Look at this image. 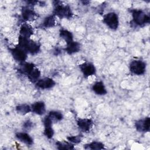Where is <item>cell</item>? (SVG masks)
Listing matches in <instances>:
<instances>
[{"mask_svg":"<svg viewBox=\"0 0 150 150\" xmlns=\"http://www.w3.org/2000/svg\"><path fill=\"white\" fill-rule=\"evenodd\" d=\"M56 84V82L52 78L44 77L39 79L36 82V86L40 89H50L53 88Z\"/></svg>","mask_w":150,"mask_h":150,"instance_id":"9","label":"cell"},{"mask_svg":"<svg viewBox=\"0 0 150 150\" xmlns=\"http://www.w3.org/2000/svg\"><path fill=\"white\" fill-rule=\"evenodd\" d=\"M131 13L133 22L137 26H143L149 23L150 17L141 9H132Z\"/></svg>","mask_w":150,"mask_h":150,"instance_id":"3","label":"cell"},{"mask_svg":"<svg viewBox=\"0 0 150 150\" xmlns=\"http://www.w3.org/2000/svg\"><path fill=\"white\" fill-rule=\"evenodd\" d=\"M129 69L134 74L142 75L146 71V63L140 59L133 60L129 63Z\"/></svg>","mask_w":150,"mask_h":150,"instance_id":"5","label":"cell"},{"mask_svg":"<svg viewBox=\"0 0 150 150\" xmlns=\"http://www.w3.org/2000/svg\"><path fill=\"white\" fill-rule=\"evenodd\" d=\"M16 111L21 115H26L32 111L31 106L27 104H19L16 107Z\"/></svg>","mask_w":150,"mask_h":150,"instance_id":"20","label":"cell"},{"mask_svg":"<svg viewBox=\"0 0 150 150\" xmlns=\"http://www.w3.org/2000/svg\"><path fill=\"white\" fill-rule=\"evenodd\" d=\"M44 128L43 134L45 136H46L49 139L52 138L54 135V130L52 128V125L44 126Z\"/></svg>","mask_w":150,"mask_h":150,"instance_id":"25","label":"cell"},{"mask_svg":"<svg viewBox=\"0 0 150 150\" xmlns=\"http://www.w3.org/2000/svg\"><path fill=\"white\" fill-rule=\"evenodd\" d=\"M54 7L53 11V15L60 19H70L73 13L70 7L67 5L62 4L60 1H54Z\"/></svg>","mask_w":150,"mask_h":150,"instance_id":"2","label":"cell"},{"mask_svg":"<svg viewBox=\"0 0 150 150\" xmlns=\"http://www.w3.org/2000/svg\"><path fill=\"white\" fill-rule=\"evenodd\" d=\"M56 25V19L55 17L53 15H49L46 16L42 23V27L45 28H50L53 27Z\"/></svg>","mask_w":150,"mask_h":150,"instance_id":"18","label":"cell"},{"mask_svg":"<svg viewBox=\"0 0 150 150\" xmlns=\"http://www.w3.org/2000/svg\"><path fill=\"white\" fill-rule=\"evenodd\" d=\"M81 48V45L80 43L74 41V40L66 43V46L64 50L69 54H73L79 52Z\"/></svg>","mask_w":150,"mask_h":150,"instance_id":"15","label":"cell"},{"mask_svg":"<svg viewBox=\"0 0 150 150\" xmlns=\"http://www.w3.org/2000/svg\"><path fill=\"white\" fill-rule=\"evenodd\" d=\"M103 23L112 30H115L119 26V18L118 15L114 12H110L103 16Z\"/></svg>","mask_w":150,"mask_h":150,"instance_id":"4","label":"cell"},{"mask_svg":"<svg viewBox=\"0 0 150 150\" xmlns=\"http://www.w3.org/2000/svg\"><path fill=\"white\" fill-rule=\"evenodd\" d=\"M76 122L79 128L84 132H89L93 125V120L90 118H79Z\"/></svg>","mask_w":150,"mask_h":150,"instance_id":"10","label":"cell"},{"mask_svg":"<svg viewBox=\"0 0 150 150\" xmlns=\"http://www.w3.org/2000/svg\"><path fill=\"white\" fill-rule=\"evenodd\" d=\"M47 115L52 119L53 121H60L63 118V114L60 111L56 110L50 111Z\"/></svg>","mask_w":150,"mask_h":150,"instance_id":"22","label":"cell"},{"mask_svg":"<svg viewBox=\"0 0 150 150\" xmlns=\"http://www.w3.org/2000/svg\"><path fill=\"white\" fill-rule=\"evenodd\" d=\"M135 127L138 132H149L150 129V118L146 117L144 119L137 120L135 122Z\"/></svg>","mask_w":150,"mask_h":150,"instance_id":"8","label":"cell"},{"mask_svg":"<svg viewBox=\"0 0 150 150\" xmlns=\"http://www.w3.org/2000/svg\"><path fill=\"white\" fill-rule=\"evenodd\" d=\"M91 88L94 93L99 96H104L107 93V90L102 81H98L94 83L93 84Z\"/></svg>","mask_w":150,"mask_h":150,"instance_id":"16","label":"cell"},{"mask_svg":"<svg viewBox=\"0 0 150 150\" xmlns=\"http://www.w3.org/2000/svg\"><path fill=\"white\" fill-rule=\"evenodd\" d=\"M83 136L81 135H77L74 136H69L67 137V140L73 144H79L82 139Z\"/></svg>","mask_w":150,"mask_h":150,"instance_id":"26","label":"cell"},{"mask_svg":"<svg viewBox=\"0 0 150 150\" xmlns=\"http://www.w3.org/2000/svg\"><path fill=\"white\" fill-rule=\"evenodd\" d=\"M32 111L35 114L42 115L46 112V105L43 101H39L35 102L31 105Z\"/></svg>","mask_w":150,"mask_h":150,"instance_id":"14","label":"cell"},{"mask_svg":"<svg viewBox=\"0 0 150 150\" xmlns=\"http://www.w3.org/2000/svg\"><path fill=\"white\" fill-rule=\"evenodd\" d=\"M59 36L66 42V43L73 40V35L72 33L67 29H60L59 31Z\"/></svg>","mask_w":150,"mask_h":150,"instance_id":"19","label":"cell"},{"mask_svg":"<svg viewBox=\"0 0 150 150\" xmlns=\"http://www.w3.org/2000/svg\"><path fill=\"white\" fill-rule=\"evenodd\" d=\"M35 67H36L35 64H33L32 63L23 62L22 63L21 67L19 70L21 73L28 76Z\"/></svg>","mask_w":150,"mask_h":150,"instance_id":"17","label":"cell"},{"mask_svg":"<svg viewBox=\"0 0 150 150\" xmlns=\"http://www.w3.org/2000/svg\"><path fill=\"white\" fill-rule=\"evenodd\" d=\"M16 138L20 142L26 145H32L33 144V139L32 137L25 132H18L15 134Z\"/></svg>","mask_w":150,"mask_h":150,"instance_id":"12","label":"cell"},{"mask_svg":"<svg viewBox=\"0 0 150 150\" xmlns=\"http://www.w3.org/2000/svg\"><path fill=\"white\" fill-rule=\"evenodd\" d=\"M18 45L22 47L28 53L31 54H37L40 50V45L39 43L30 39L22 38L19 36Z\"/></svg>","mask_w":150,"mask_h":150,"instance_id":"1","label":"cell"},{"mask_svg":"<svg viewBox=\"0 0 150 150\" xmlns=\"http://www.w3.org/2000/svg\"><path fill=\"white\" fill-rule=\"evenodd\" d=\"M56 147L58 149H73L74 148V144L69 142L57 141L56 142Z\"/></svg>","mask_w":150,"mask_h":150,"instance_id":"23","label":"cell"},{"mask_svg":"<svg viewBox=\"0 0 150 150\" xmlns=\"http://www.w3.org/2000/svg\"><path fill=\"white\" fill-rule=\"evenodd\" d=\"M84 148L86 149H105L103 143L99 141H93L90 143L85 144Z\"/></svg>","mask_w":150,"mask_h":150,"instance_id":"21","label":"cell"},{"mask_svg":"<svg viewBox=\"0 0 150 150\" xmlns=\"http://www.w3.org/2000/svg\"><path fill=\"white\" fill-rule=\"evenodd\" d=\"M79 69L84 77H88L94 75L96 73L95 66L90 62H85L79 65Z\"/></svg>","mask_w":150,"mask_h":150,"instance_id":"7","label":"cell"},{"mask_svg":"<svg viewBox=\"0 0 150 150\" xmlns=\"http://www.w3.org/2000/svg\"><path fill=\"white\" fill-rule=\"evenodd\" d=\"M40 74H41L40 71L38 68L35 67L32 71V72L28 76V77L30 80L34 82H36L39 79L40 77Z\"/></svg>","mask_w":150,"mask_h":150,"instance_id":"24","label":"cell"},{"mask_svg":"<svg viewBox=\"0 0 150 150\" xmlns=\"http://www.w3.org/2000/svg\"><path fill=\"white\" fill-rule=\"evenodd\" d=\"M33 35V29L29 24L23 23L19 29V36L22 38L30 39V37Z\"/></svg>","mask_w":150,"mask_h":150,"instance_id":"13","label":"cell"},{"mask_svg":"<svg viewBox=\"0 0 150 150\" xmlns=\"http://www.w3.org/2000/svg\"><path fill=\"white\" fill-rule=\"evenodd\" d=\"M9 51L13 58L21 63L25 62L27 59L28 53L21 46L16 45V46L10 48Z\"/></svg>","mask_w":150,"mask_h":150,"instance_id":"6","label":"cell"},{"mask_svg":"<svg viewBox=\"0 0 150 150\" xmlns=\"http://www.w3.org/2000/svg\"><path fill=\"white\" fill-rule=\"evenodd\" d=\"M33 126V123L32 121H30V120H27L26 121L23 125V127L24 128H25L26 129H29L30 128H31Z\"/></svg>","mask_w":150,"mask_h":150,"instance_id":"27","label":"cell"},{"mask_svg":"<svg viewBox=\"0 0 150 150\" xmlns=\"http://www.w3.org/2000/svg\"><path fill=\"white\" fill-rule=\"evenodd\" d=\"M21 16L25 21H32L35 19L36 13L33 9L28 7L23 6L21 11Z\"/></svg>","mask_w":150,"mask_h":150,"instance_id":"11","label":"cell"}]
</instances>
